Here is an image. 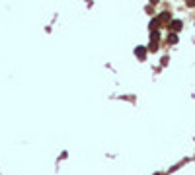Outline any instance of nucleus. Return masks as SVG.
I'll list each match as a JSON object with an SVG mask.
<instances>
[{"label":"nucleus","mask_w":195,"mask_h":175,"mask_svg":"<svg viewBox=\"0 0 195 175\" xmlns=\"http://www.w3.org/2000/svg\"><path fill=\"white\" fill-rule=\"evenodd\" d=\"M178 41V35H170V43H176Z\"/></svg>","instance_id":"3"},{"label":"nucleus","mask_w":195,"mask_h":175,"mask_svg":"<svg viewBox=\"0 0 195 175\" xmlns=\"http://www.w3.org/2000/svg\"><path fill=\"white\" fill-rule=\"evenodd\" d=\"M170 27L174 31H180L182 29V22H180V20H174V22H170Z\"/></svg>","instance_id":"1"},{"label":"nucleus","mask_w":195,"mask_h":175,"mask_svg":"<svg viewBox=\"0 0 195 175\" xmlns=\"http://www.w3.org/2000/svg\"><path fill=\"white\" fill-rule=\"evenodd\" d=\"M135 55H137V57H139V58H144V55H146V53H144V47H137V51H135Z\"/></svg>","instance_id":"2"}]
</instances>
